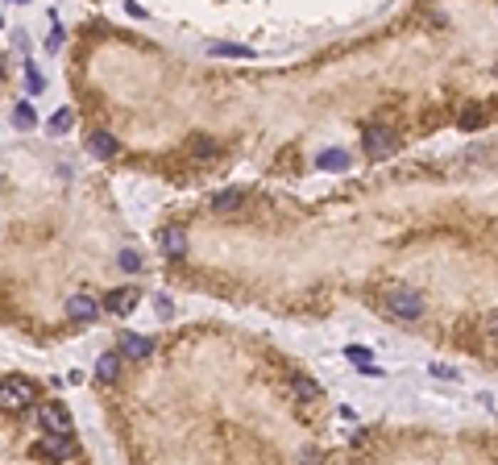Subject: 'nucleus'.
<instances>
[{
    "instance_id": "nucleus-1",
    "label": "nucleus",
    "mask_w": 498,
    "mask_h": 465,
    "mask_svg": "<svg viewBox=\"0 0 498 465\" xmlns=\"http://www.w3.org/2000/svg\"><path fill=\"white\" fill-rule=\"evenodd\" d=\"M382 308H386L395 320H420V316H424V295L415 291V287H399V283H390V287L382 291Z\"/></svg>"
},
{
    "instance_id": "nucleus-2",
    "label": "nucleus",
    "mask_w": 498,
    "mask_h": 465,
    "mask_svg": "<svg viewBox=\"0 0 498 465\" xmlns=\"http://www.w3.org/2000/svg\"><path fill=\"white\" fill-rule=\"evenodd\" d=\"M33 399H38V387L29 378H4L0 382V407H9V412H21Z\"/></svg>"
},
{
    "instance_id": "nucleus-3",
    "label": "nucleus",
    "mask_w": 498,
    "mask_h": 465,
    "mask_svg": "<svg viewBox=\"0 0 498 465\" xmlns=\"http://www.w3.org/2000/svg\"><path fill=\"white\" fill-rule=\"evenodd\" d=\"M38 419H42V428H46L50 437H71V412L63 407V403H42V412H38Z\"/></svg>"
},
{
    "instance_id": "nucleus-4",
    "label": "nucleus",
    "mask_w": 498,
    "mask_h": 465,
    "mask_svg": "<svg viewBox=\"0 0 498 465\" xmlns=\"http://www.w3.org/2000/svg\"><path fill=\"white\" fill-rule=\"evenodd\" d=\"M33 457L38 461H67V457H75V441L71 437H46V441L33 444Z\"/></svg>"
},
{
    "instance_id": "nucleus-5",
    "label": "nucleus",
    "mask_w": 498,
    "mask_h": 465,
    "mask_svg": "<svg viewBox=\"0 0 498 465\" xmlns=\"http://www.w3.org/2000/svg\"><path fill=\"white\" fill-rule=\"evenodd\" d=\"M138 299H142V291H138V287H120V291H108V295H104V308H108L113 316H129V312L138 308Z\"/></svg>"
},
{
    "instance_id": "nucleus-6",
    "label": "nucleus",
    "mask_w": 498,
    "mask_h": 465,
    "mask_svg": "<svg viewBox=\"0 0 498 465\" xmlns=\"http://www.w3.org/2000/svg\"><path fill=\"white\" fill-rule=\"evenodd\" d=\"M150 353H154V337H142V333H125V337H120V357L145 362Z\"/></svg>"
},
{
    "instance_id": "nucleus-7",
    "label": "nucleus",
    "mask_w": 498,
    "mask_h": 465,
    "mask_svg": "<svg viewBox=\"0 0 498 465\" xmlns=\"http://www.w3.org/2000/svg\"><path fill=\"white\" fill-rule=\"evenodd\" d=\"M158 249H162L166 258H183L187 254V233L179 224H166L162 233H158Z\"/></svg>"
},
{
    "instance_id": "nucleus-8",
    "label": "nucleus",
    "mask_w": 498,
    "mask_h": 465,
    "mask_svg": "<svg viewBox=\"0 0 498 465\" xmlns=\"http://www.w3.org/2000/svg\"><path fill=\"white\" fill-rule=\"evenodd\" d=\"M390 150H395V133H390L386 125L365 129V154H370V158H382V154H390Z\"/></svg>"
},
{
    "instance_id": "nucleus-9",
    "label": "nucleus",
    "mask_w": 498,
    "mask_h": 465,
    "mask_svg": "<svg viewBox=\"0 0 498 465\" xmlns=\"http://www.w3.org/2000/svg\"><path fill=\"white\" fill-rule=\"evenodd\" d=\"M100 308H104V303H95L88 291L67 299V316H71V320H95V316H100Z\"/></svg>"
},
{
    "instance_id": "nucleus-10",
    "label": "nucleus",
    "mask_w": 498,
    "mask_h": 465,
    "mask_svg": "<svg viewBox=\"0 0 498 465\" xmlns=\"http://www.w3.org/2000/svg\"><path fill=\"white\" fill-rule=\"evenodd\" d=\"M286 391L295 395L299 403H316V399H320V382H316V378H308V374H291Z\"/></svg>"
},
{
    "instance_id": "nucleus-11",
    "label": "nucleus",
    "mask_w": 498,
    "mask_h": 465,
    "mask_svg": "<svg viewBox=\"0 0 498 465\" xmlns=\"http://www.w3.org/2000/svg\"><path fill=\"white\" fill-rule=\"evenodd\" d=\"M316 171H349V150H320L316 154Z\"/></svg>"
},
{
    "instance_id": "nucleus-12",
    "label": "nucleus",
    "mask_w": 498,
    "mask_h": 465,
    "mask_svg": "<svg viewBox=\"0 0 498 465\" xmlns=\"http://www.w3.org/2000/svg\"><path fill=\"white\" fill-rule=\"evenodd\" d=\"M88 150H92L95 158H113V154H117V137H113L108 129H95L92 137H88Z\"/></svg>"
},
{
    "instance_id": "nucleus-13",
    "label": "nucleus",
    "mask_w": 498,
    "mask_h": 465,
    "mask_svg": "<svg viewBox=\"0 0 498 465\" xmlns=\"http://www.w3.org/2000/svg\"><path fill=\"white\" fill-rule=\"evenodd\" d=\"M241 204H245V192H241V187H224V192H216L212 196L216 212H233V208H241Z\"/></svg>"
},
{
    "instance_id": "nucleus-14",
    "label": "nucleus",
    "mask_w": 498,
    "mask_h": 465,
    "mask_svg": "<svg viewBox=\"0 0 498 465\" xmlns=\"http://www.w3.org/2000/svg\"><path fill=\"white\" fill-rule=\"evenodd\" d=\"M13 125H17V129H33V125H38V113H33V104H29V100H17V108H13Z\"/></svg>"
},
{
    "instance_id": "nucleus-15",
    "label": "nucleus",
    "mask_w": 498,
    "mask_h": 465,
    "mask_svg": "<svg viewBox=\"0 0 498 465\" xmlns=\"http://www.w3.org/2000/svg\"><path fill=\"white\" fill-rule=\"evenodd\" d=\"M208 54H220V58H254V50L249 46H233V42H212Z\"/></svg>"
},
{
    "instance_id": "nucleus-16",
    "label": "nucleus",
    "mask_w": 498,
    "mask_h": 465,
    "mask_svg": "<svg viewBox=\"0 0 498 465\" xmlns=\"http://www.w3.org/2000/svg\"><path fill=\"white\" fill-rule=\"evenodd\" d=\"M95 374H100L104 382H113V378L120 374V353H104V357L95 362Z\"/></svg>"
},
{
    "instance_id": "nucleus-17",
    "label": "nucleus",
    "mask_w": 498,
    "mask_h": 465,
    "mask_svg": "<svg viewBox=\"0 0 498 465\" xmlns=\"http://www.w3.org/2000/svg\"><path fill=\"white\" fill-rule=\"evenodd\" d=\"M117 266L129 270V274H138V270H142V254H138V249H120V254H117Z\"/></svg>"
},
{
    "instance_id": "nucleus-18",
    "label": "nucleus",
    "mask_w": 498,
    "mask_h": 465,
    "mask_svg": "<svg viewBox=\"0 0 498 465\" xmlns=\"http://www.w3.org/2000/svg\"><path fill=\"white\" fill-rule=\"evenodd\" d=\"M212 154H216L212 137H195V142H191V158H195V162H204V158H212Z\"/></svg>"
},
{
    "instance_id": "nucleus-19",
    "label": "nucleus",
    "mask_w": 498,
    "mask_h": 465,
    "mask_svg": "<svg viewBox=\"0 0 498 465\" xmlns=\"http://www.w3.org/2000/svg\"><path fill=\"white\" fill-rule=\"evenodd\" d=\"M50 129H54V133H67V129H71V113H67V108H58V113L50 117Z\"/></svg>"
},
{
    "instance_id": "nucleus-20",
    "label": "nucleus",
    "mask_w": 498,
    "mask_h": 465,
    "mask_svg": "<svg viewBox=\"0 0 498 465\" xmlns=\"http://www.w3.org/2000/svg\"><path fill=\"white\" fill-rule=\"evenodd\" d=\"M345 353H349V357H353L357 366H374V362H370V349H361V345H349V349H345Z\"/></svg>"
},
{
    "instance_id": "nucleus-21",
    "label": "nucleus",
    "mask_w": 498,
    "mask_h": 465,
    "mask_svg": "<svg viewBox=\"0 0 498 465\" xmlns=\"http://www.w3.org/2000/svg\"><path fill=\"white\" fill-rule=\"evenodd\" d=\"M25 83H29V92H42V88H46V79L33 71V67H25Z\"/></svg>"
},
{
    "instance_id": "nucleus-22",
    "label": "nucleus",
    "mask_w": 498,
    "mask_h": 465,
    "mask_svg": "<svg viewBox=\"0 0 498 465\" xmlns=\"http://www.w3.org/2000/svg\"><path fill=\"white\" fill-rule=\"evenodd\" d=\"M154 303H158V316H162V320H170V316H175V308H170V299H166V295H158Z\"/></svg>"
},
{
    "instance_id": "nucleus-23",
    "label": "nucleus",
    "mask_w": 498,
    "mask_h": 465,
    "mask_svg": "<svg viewBox=\"0 0 498 465\" xmlns=\"http://www.w3.org/2000/svg\"><path fill=\"white\" fill-rule=\"evenodd\" d=\"M474 125H482V113H477V108H470V113L461 117V129H474Z\"/></svg>"
},
{
    "instance_id": "nucleus-24",
    "label": "nucleus",
    "mask_w": 498,
    "mask_h": 465,
    "mask_svg": "<svg viewBox=\"0 0 498 465\" xmlns=\"http://www.w3.org/2000/svg\"><path fill=\"white\" fill-rule=\"evenodd\" d=\"M486 333L498 341V308H494V312H486Z\"/></svg>"
},
{
    "instance_id": "nucleus-25",
    "label": "nucleus",
    "mask_w": 498,
    "mask_h": 465,
    "mask_svg": "<svg viewBox=\"0 0 498 465\" xmlns=\"http://www.w3.org/2000/svg\"><path fill=\"white\" fill-rule=\"evenodd\" d=\"M304 465H320V449H304V457H299Z\"/></svg>"
}]
</instances>
